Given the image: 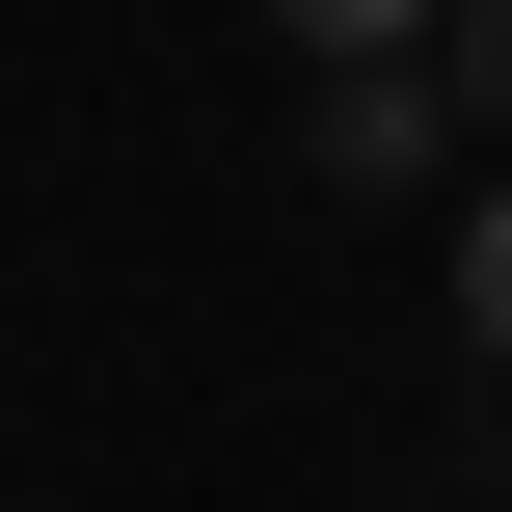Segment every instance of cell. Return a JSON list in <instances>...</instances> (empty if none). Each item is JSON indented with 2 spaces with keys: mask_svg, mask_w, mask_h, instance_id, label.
I'll return each instance as SVG.
<instances>
[{
  "mask_svg": "<svg viewBox=\"0 0 512 512\" xmlns=\"http://www.w3.org/2000/svg\"><path fill=\"white\" fill-rule=\"evenodd\" d=\"M432 135H459V81H297V162L324 189H432Z\"/></svg>",
  "mask_w": 512,
  "mask_h": 512,
  "instance_id": "1",
  "label": "cell"
},
{
  "mask_svg": "<svg viewBox=\"0 0 512 512\" xmlns=\"http://www.w3.org/2000/svg\"><path fill=\"white\" fill-rule=\"evenodd\" d=\"M270 27H297V81H405V54L459 27V0H270Z\"/></svg>",
  "mask_w": 512,
  "mask_h": 512,
  "instance_id": "2",
  "label": "cell"
},
{
  "mask_svg": "<svg viewBox=\"0 0 512 512\" xmlns=\"http://www.w3.org/2000/svg\"><path fill=\"white\" fill-rule=\"evenodd\" d=\"M432 54H459V108H486V135H512V0H459Z\"/></svg>",
  "mask_w": 512,
  "mask_h": 512,
  "instance_id": "4",
  "label": "cell"
},
{
  "mask_svg": "<svg viewBox=\"0 0 512 512\" xmlns=\"http://www.w3.org/2000/svg\"><path fill=\"white\" fill-rule=\"evenodd\" d=\"M459 324H486V378H512V189L459 216Z\"/></svg>",
  "mask_w": 512,
  "mask_h": 512,
  "instance_id": "3",
  "label": "cell"
}]
</instances>
